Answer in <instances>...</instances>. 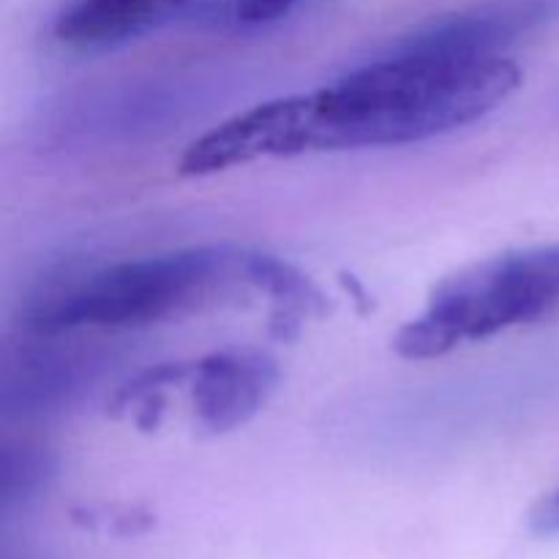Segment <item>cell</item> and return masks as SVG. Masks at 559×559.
Listing matches in <instances>:
<instances>
[{"label":"cell","mask_w":559,"mask_h":559,"mask_svg":"<svg viewBox=\"0 0 559 559\" xmlns=\"http://www.w3.org/2000/svg\"><path fill=\"white\" fill-rule=\"evenodd\" d=\"M213 0H69L55 16V36L74 49L131 41Z\"/></svg>","instance_id":"6"},{"label":"cell","mask_w":559,"mask_h":559,"mask_svg":"<svg viewBox=\"0 0 559 559\" xmlns=\"http://www.w3.org/2000/svg\"><path fill=\"white\" fill-rule=\"evenodd\" d=\"M527 524L538 538H559V486L530 511Z\"/></svg>","instance_id":"8"},{"label":"cell","mask_w":559,"mask_h":559,"mask_svg":"<svg viewBox=\"0 0 559 559\" xmlns=\"http://www.w3.org/2000/svg\"><path fill=\"white\" fill-rule=\"evenodd\" d=\"M298 3L300 0H238V16L243 22H271Z\"/></svg>","instance_id":"9"},{"label":"cell","mask_w":559,"mask_h":559,"mask_svg":"<svg viewBox=\"0 0 559 559\" xmlns=\"http://www.w3.org/2000/svg\"><path fill=\"white\" fill-rule=\"evenodd\" d=\"M189 377V364H158L140 371L134 380L118 388L112 404V415L118 420H129L140 431H153L162 426L167 415L173 393L183 391V382Z\"/></svg>","instance_id":"7"},{"label":"cell","mask_w":559,"mask_h":559,"mask_svg":"<svg viewBox=\"0 0 559 559\" xmlns=\"http://www.w3.org/2000/svg\"><path fill=\"white\" fill-rule=\"evenodd\" d=\"M559 25V0H475L391 44V49L453 58H497Z\"/></svg>","instance_id":"4"},{"label":"cell","mask_w":559,"mask_h":559,"mask_svg":"<svg viewBox=\"0 0 559 559\" xmlns=\"http://www.w3.org/2000/svg\"><path fill=\"white\" fill-rule=\"evenodd\" d=\"M304 273L287 260L240 246H191L112 262L52 287L27 309V331H140L222 306L293 298Z\"/></svg>","instance_id":"2"},{"label":"cell","mask_w":559,"mask_h":559,"mask_svg":"<svg viewBox=\"0 0 559 559\" xmlns=\"http://www.w3.org/2000/svg\"><path fill=\"white\" fill-rule=\"evenodd\" d=\"M551 317H559V240L506 251L448 276L396 333L393 349L407 360H435Z\"/></svg>","instance_id":"3"},{"label":"cell","mask_w":559,"mask_h":559,"mask_svg":"<svg viewBox=\"0 0 559 559\" xmlns=\"http://www.w3.org/2000/svg\"><path fill=\"white\" fill-rule=\"evenodd\" d=\"M278 385V364L260 349H224L189 364L186 396L194 424L229 435L249 424Z\"/></svg>","instance_id":"5"},{"label":"cell","mask_w":559,"mask_h":559,"mask_svg":"<svg viewBox=\"0 0 559 559\" xmlns=\"http://www.w3.org/2000/svg\"><path fill=\"white\" fill-rule=\"evenodd\" d=\"M519 85L522 69L506 55L453 58L388 47L331 85L233 115L191 142L178 169L205 178L262 158L413 145L480 120Z\"/></svg>","instance_id":"1"}]
</instances>
